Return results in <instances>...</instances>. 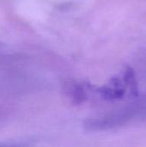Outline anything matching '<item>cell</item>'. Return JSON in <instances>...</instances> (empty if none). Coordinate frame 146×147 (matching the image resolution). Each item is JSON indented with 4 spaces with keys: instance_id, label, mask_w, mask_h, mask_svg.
<instances>
[{
    "instance_id": "cell-2",
    "label": "cell",
    "mask_w": 146,
    "mask_h": 147,
    "mask_svg": "<svg viewBox=\"0 0 146 147\" xmlns=\"http://www.w3.org/2000/svg\"><path fill=\"white\" fill-rule=\"evenodd\" d=\"M123 78L127 85L128 96L131 97L137 96L139 95V86L134 70L130 66H126L123 73Z\"/></svg>"
},
{
    "instance_id": "cell-1",
    "label": "cell",
    "mask_w": 146,
    "mask_h": 147,
    "mask_svg": "<svg viewBox=\"0 0 146 147\" xmlns=\"http://www.w3.org/2000/svg\"><path fill=\"white\" fill-rule=\"evenodd\" d=\"M102 96L108 101H117L123 99L126 95H128L127 85L122 76L113 78L106 85L100 89Z\"/></svg>"
}]
</instances>
